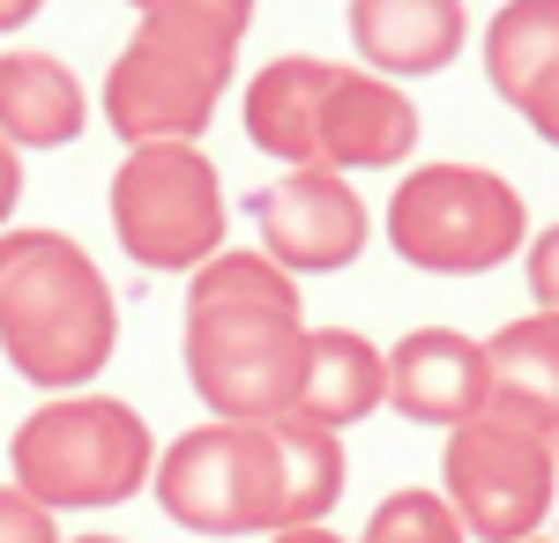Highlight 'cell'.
<instances>
[{
  "mask_svg": "<svg viewBox=\"0 0 559 543\" xmlns=\"http://www.w3.org/2000/svg\"><path fill=\"white\" fill-rule=\"evenodd\" d=\"M128 8L142 23L105 75V120L128 149L194 142L224 105L254 0H128Z\"/></svg>",
  "mask_w": 559,
  "mask_h": 543,
  "instance_id": "6da1fadb",
  "label": "cell"
},
{
  "mask_svg": "<svg viewBox=\"0 0 559 543\" xmlns=\"http://www.w3.org/2000/svg\"><path fill=\"white\" fill-rule=\"evenodd\" d=\"M120 305L68 231H0V350L45 395H83L112 365Z\"/></svg>",
  "mask_w": 559,
  "mask_h": 543,
  "instance_id": "7a4b0ae2",
  "label": "cell"
},
{
  "mask_svg": "<svg viewBox=\"0 0 559 543\" xmlns=\"http://www.w3.org/2000/svg\"><path fill=\"white\" fill-rule=\"evenodd\" d=\"M8 461H15V492L38 499L45 514H97V506H120L150 484L157 439L134 402L83 387V395L38 402L15 424Z\"/></svg>",
  "mask_w": 559,
  "mask_h": 543,
  "instance_id": "3957f363",
  "label": "cell"
},
{
  "mask_svg": "<svg viewBox=\"0 0 559 543\" xmlns=\"http://www.w3.org/2000/svg\"><path fill=\"white\" fill-rule=\"evenodd\" d=\"M388 246L426 276H485L530 246V209L485 165H418L388 194Z\"/></svg>",
  "mask_w": 559,
  "mask_h": 543,
  "instance_id": "277c9868",
  "label": "cell"
},
{
  "mask_svg": "<svg viewBox=\"0 0 559 543\" xmlns=\"http://www.w3.org/2000/svg\"><path fill=\"white\" fill-rule=\"evenodd\" d=\"M299 373H306V305H254V298L187 305V379L216 410V424L292 418Z\"/></svg>",
  "mask_w": 559,
  "mask_h": 543,
  "instance_id": "5b68a950",
  "label": "cell"
},
{
  "mask_svg": "<svg viewBox=\"0 0 559 543\" xmlns=\"http://www.w3.org/2000/svg\"><path fill=\"white\" fill-rule=\"evenodd\" d=\"M157 506L194 536H276L284 529V461L269 424H194L150 469Z\"/></svg>",
  "mask_w": 559,
  "mask_h": 543,
  "instance_id": "8992f818",
  "label": "cell"
},
{
  "mask_svg": "<svg viewBox=\"0 0 559 543\" xmlns=\"http://www.w3.org/2000/svg\"><path fill=\"white\" fill-rule=\"evenodd\" d=\"M112 231L134 268L194 276L210 253H224V186L194 142H150L128 149L112 171Z\"/></svg>",
  "mask_w": 559,
  "mask_h": 543,
  "instance_id": "52a82bcc",
  "label": "cell"
},
{
  "mask_svg": "<svg viewBox=\"0 0 559 543\" xmlns=\"http://www.w3.org/2000/svg\"><path fill=\"white\" fill-rule=\"evenodd\" d=\"M559 492V455L552 439L522 432L500 418H471L448 432L440 455V499L477 543H530L552 514Z\"/></svg>",
  "mask_w": 559,
  "mask_h": 543,
  "instance_id": "ba28073f",
  "label": "cell"
},
{
  "mask_svg": "<svg viewBox=\"0 0 559 543\" xmlns=\"http://www.w3.org/2000/svg\"><path fill=\"white\" fill-rule=\"evenodd\" d=\"M254 224H261V253L299 283V276H336L350 268L366 239H373V216L358 202V186L336 171H284L254 194Z\"/></svg>",
  "mask_w": 559,
  "mask_h": 543,
  "instance_id": "9c48e42d",
  "label": "cell"
},
{
  "mask_svg": "<svg viewBox=\"0 0 559 543\" xmlns=\"http://www.w3.org/2000/svg\"><path fill=\"white\" fill-rule=\"evenodd\" d=\"M388 410L440 432L485 418V342L463 328H411L388 350Z\"/></svg>",
  "mask_w": 559,
  "mask_h": 543,
  "instance_id": "30bf717a",
  "label": "cell"
},
{
  "mask_svg": "<svg viewBox=\"0 0 559 543\" xmlns=\"http://www.w3.org/2000/svg\"><path fill=\"white\" fill-rule=\"evenodd\" d=\"M418 157V105L395 83L366 75V68H336L329 105H321V171H381Z\"/></svg>",
  "mask_w": 559,
  "mask_h": 543,
  "instance_id": "8fae6325",
  "label": "cell"
},
{
  "mask_svg": "<svg viewBox=\"0 0 559 543\" xmlns=\"http://www.w3.org/2000/svg\"><path fill=\"white\" fill-rule=\"evenodd\" d=\"M344 60H313V52H284L269 60L247 97H239V120H247V142L261 157L292 171H321V105H329V83H336Z\"/></svg>",
  "mask_w": 559,
  "mask_h": 543,
  "instance_id": "7c38bea8",
  "label": "cell"
},
{
  "mask_svg": "<svg viewBox=\"0 0 559 543\" xmlns=\"http://www.w3.org/2000/svg\"><path fill=\"white\" fill-rule=\"evenodd\" d=\"M471 38V8L463 0H350V45L366 60V75H440Z\"/></svg>",
  "mask_w": 559,
  "mask_h": 543,
  "instance_id": "4fadbf2b",
  "label": "cell"
},
{
  "mask_svg": "<svg viewBox=\"0 0 559 543\" xmlns=\"http://www.w3.org/2000/svg\"><path fill=\"white\" fill-rule=\"evenodd\" d=\"M485 418L559 439V313H522L485 335Z\"/></svg>",
  "mask_w": 559,
  "mask_h": 543,
  "instance_id": "5bb4252c",
  "label": "cell"
},
{
  "mask_svg": "<svg viewBox=\"0 0 559 543\" xmlns=\"http://www.w3.org/2000/svg\"><path fill=\"white\" fill-rule=\"evenodd\" d=\"M388 402V350H373L358 328H306V373L292 395V418L344 432Z\"/></svg>",
  "mask_w": 559,
  "mask_h": 543,
  "instance_id": "9a60e30c",
  "label": "cell"
},
{
  "mask_svg": "<svg viewBox=\"0 0 559 543\" xmlns=\"http://www.w3.org/2000/svg\"><path fill=\"white\" fill-rule=\"evenodd\" d=\"M90 120V97L75 68H60L52 52H0V142L23 149H60Z\"/></svg>",
  "mask_w": 559,
  "mask_h": 543,
  "instance_id": "2e32d148",
  "label": "cell"
},
{
  "mask_svg": "<svg viewBox=\"0 0 559 543\" xmlns=\"http://www.w3.org/2000/svg\"><path fill=\"white\" fill-rule=\"evenodd\" d=\"M552 68H559V0H508L485 23V75H492V89L508 105H522Z\"/></svg>",
  "mask_w": 559,
  "mask_h": 543,
  "instance_id": "e0dca14e",
  "label": "cell"
},
{
  "mask_svg": "<svg viewBox=\"0 0 559 543\" xmlns=\"http://www.w3.org/2000/svg\"><path fill=\"white\" fill-rule=\"evenodd\" d=\"M269 439H276V461H284V529L329 521V506L344 499V432L276 418Z\"/></svg>",
  "mask_w": 559,
  "mask_h": 543,
  "instance_id": "ac0fdd59",
  "label": "cell"
},
{
  "mask_svg": "<svg viewBox=\"0 0 559 543\" xmlns=\"http://www.w3.org/2000/svg\"><path fill=\"white\" fill-rule=\"evenodd\" d=\"M216 298H254V305H299V283L269 261V253H210L187 276V305H216Z\"/></svg>",
  "mask_w": 559,
  "mask_h": 543,
  "instance_id": "d6986e66",
  "label": "cell"
},
{
  "mask_svg": "<svg viewBox=\"0 0 559 543\" xmlns=\"http://www.w3.org/2000/svg\"><path fill=\"white\" fill-rule=\"evenodd\" d=\"M358 543H471V536H463V521L448 514L440 492L403 484V492H388V499L373 506V521H366Z\"/></svg>",
  "mask_w": 559,
  "mask_h": 543,
  "instance_id": "ffe728a7",
  "label": "cell"
},
{
  "mask_svg": "<svg viewBox=\"0 0 559 543\" xmlns=\"http://www.w3.org/2000/svg\"><path fill=\"white\" fill-rule=\"evenodd\" d=\"M0 543H60V521L38 499H23L15 484H0Z\"/></svg>",
  "mask_w": 559,
  "mask_h": 543,
  "instance_id": "44dd1931",
  "label": "cell"
},
{
  "mask_svg": "<svg viewBox=\"0 0 559 543\" xmlns=\"http://www.w3.org/2000/svg\"><path fill=\"white\" fill-rule=\"evenodd\" d=\"M522 268H530V291H537V313H559V224H545L530 246H522Z\"/></svg>",
  "mask_w": 559,
  "mask_h": 543,
  "instance_id": "7402d4cb",
  "label": "cell"
},
{
  "mask_svg": "<svg viewBox=\"0 0 559 543\" xmlns=\"http://www.w3.org/2000/svg\"><path fill=\"white\" fill-rule=\"evenodd\" d=\"M515 112H522V120H530V126H537V134H545V142L559 149V68H552V75H545L537 89H530V97H522Z\"/></svg>",
  "mask_w": 559,
  "mask_h": 543,
  "instance_id": "603a6c76",
  "label": "cell"
},
{
  "mask_svg": "<svg viewBox=\"0 0 559 543\" xmlns=\"http://www.w3.org/2000/svg\"><path fill=\"white\" fill-rule=\"evenodd\" d=\"M15 202H23V157L0 142V231H8V216H15Z\"/></svg>",
  "mask_w": 559,
  "mask_h": 543,
  "instance_id": "cb8c5ba5",
  "label": "cell"
},
{
  "mask_svg": "<svg viewBox=\"0 0 559 543\" xmlns=\"http://www.w3.org/2000/svg\"><path fill=\"white\" fill-rule=\"evenodd\" d=\"M38 8H45V0H0V38H8V31H23Z\"/></svg>",
  "mask_w": 559,
  "mask_h": 543,
  "instance_id": "d4e9b609",
  "label": "cell"
},
{
  "mask_svg": "<svg viewBox=\"0 0 559 543\" xmlns=\"http://www.w3.org/2000/svg\"><path fill=\"white\" fill-rule=\"evenodd\" d=\"M269 543H344V536H336L329 521H313V529H276Z\"/></svg>",
  "mask_w": 559,
  "mask_h": 543,
  "instance_id": "484cf974",
  "label": "cell"
},
{
  "mask_svg": "<svg viewBox=\"0 0 559 543\" xmlns=\"http://www.w3.org/2000/svg\"><path fill=\"white\" fill-rule=\"evenodd\" d=\"M68 543H128V536H105V529H90V536H68Z\"/></svg>",
  "mask_w": 559,
  "mask_h": 543,
  "instance_id": "4316f807",
  "label": "cell"
},
{
  "mask_svg": "<svg viewBox=\"0 0 559 543\" xmlns=\"http://www.w3.org/2000/svg\"><path fill=\"white\" fill-rule=\"evenodd\" d=\"M530 543H545V536H530Z\"/></svg>",
  "mask_w": 559,
  "mask_h": 543,
  "instance_id": "83f0119b",
  "label": "cell"
},
{
  "mask_svg": "<svg viewBox=\"0 0 559 543\" xmlns=\"http://www.w3.org/2000/svg\"><path fill=\"white\" fill-rule=\"evenodd\" d=\"M552 455H559V439H552Z\"/></svg>",
  "mask_w": 559,
  "mask_h": 543,
  "instance_id": "f1b7e54d",
  "label": "cell"
}]
</instances>
